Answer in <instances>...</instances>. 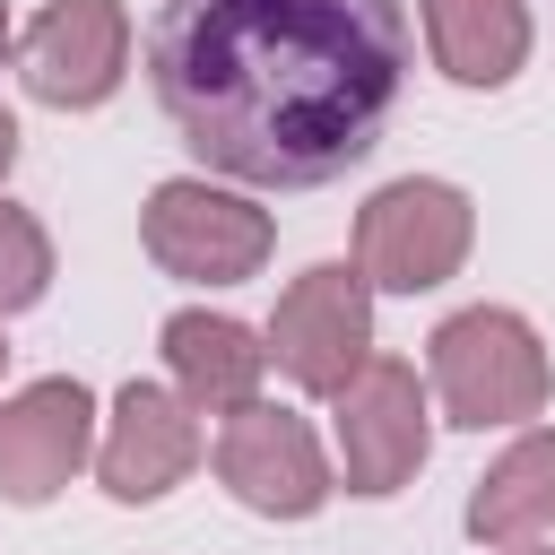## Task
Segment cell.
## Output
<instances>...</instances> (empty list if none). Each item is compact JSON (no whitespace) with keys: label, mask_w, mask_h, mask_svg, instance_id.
<instances>
[{"label":"cell","mask_w":555,"mask_h":555,"mask_svg":"<svg viewBox=\"0 0 555 555\" xmlns=\"http://www.w3.org/2000/svg\"><path fill=\"white\" fill-rule=\"evenodd\" d=\"M147 87L182 147L243 191L364 165L408 87L399 0H156Z\"/></svg>","instance_id":"obj_1"},{"label":"cell","mask_w":555,"mask_h":555,"mask_svg":"<svg viewBox=\"0 0 555 555\" xmlns=\"http://www.w3.org/2000/svg\"><path fill=\"white\" fill-rule=\"evenodd\" d=\"M425 399H434L451 425H468V434L546 416L555 364H546L538 321L512 312V304H468V312H451V321L425 338Z\"/></svg>","instance_id":"obj_2"},{"label":"cell","mask_w":555,"mask_h":555,"mask_svg":"<svg viewBox=\"0 0 555 555\" xmlns=\"http://www.w3.org/2000/svg\"><path fill=\"white\" fill-rule=\"evenodd\" d=\"M139 251L182 278V286H243L269 269L278 251V217L234 191V182H208V173H165L139 208Z\"/></svg>","instance_id":"obj_3"},{"label":"cell","mask_w":555,"mask_h":555,"mask_svg":"<svg viewBox=\"0 0 555 555\" xmlns=\"http://www.w3.org/2000/svg\"><path fill=\"white\" fill-rule=\"evenodd\" d=\"M477 243V199L442 173H399L356 208V278L373 295H434Z\"/></svg>","instance_id":"obj_4"},{"label":"cell","mask_w":555,"mask_h":555,"mask_svg":"<svg viewBox=\"0 0 555 555\" xmlns=\"http://www.w3.org/2000/svg\"><path fill=\"white\" fill-rule=\"evenodd\" d=\"M260 347L304 399H338L373 364V286L356 278V260H312L304 278H286Z\"/></svg>","instance_id":"obj_5"},{"label":"cell","mask_w":555,"mask_h":555,"mask_svg":"<svg viewBox=\"0 0 555 555\" xmlns=\"http://www.w3.org/2000/svg\"><path fill=\"white\" fill-rule=\"evenodd\" d=\"M330 442H338V486L347 494H364V503L399 494L434 451V399H425L416 364L373 347V364L330 399Z\"/></svg>","instance_id":"obj_6"},{"label":"cell","mask_w":555,"mask_h":555,"mask_svg":"<svg viewBox=\"0 0 555 555\" xmlns=\"http://www.w3.org/2000/svg\"><path fill=\"white\" fill-rule=\"evenodd\" d=\"M208 460H217V486L260 520H312L338 494V468H330L312 416L286 408V399H251V408L217 416Z\"/></svg>","instance_id":"obj_7"},{"label":"cell","mask_w":555,"mask_h":555,"mask_svg":"<svg viewBox=\"0 0 555 555\" xmlns=\"http://www.w3.org/2000/svg\"><path fill=\"white\" fill-rule=\"evenodd\" d=\"M17 78L52 113H95L130 78V9L121 0H43L17 35Z\"/></svg>","instance_id":"obj_8"},{"label":"cell","mask_w":555,"mask_h":555,"mask_svg":"<svg viewBox=\"0 0 555 555\" xmlns=\"http://www.w3.org/2000/svg\"><path fill=\"white\" fill-rule=\"evenodd\" d=\"M199 451H208V434L173 382H121L95 425V486L113 503H165L199 468Z\"/></svg>","instance_id":"obj_9"},{"label":"cell","mask_w":555,"mask_h":555,"mask_svg":"<svg viewBox=\"0 0 555 555\" xmlns=\"http://www.w3.org/2000/svg\"><path fill=\"white\" fill-rule=\"evenodd\" d=\"M95 390L78 373H43L0 399V503L35 512L95 460Z\"/></svg>","instance_id":"obj_10"},{"label":"cell","mask_w":555,"mask_h":555,"mask_svg":"<svg viewBox=\"0 0 555 555\" xmlns=\"http://www.w3.org/2000/svg\"><path fill=\"white\" fill-rule=\"evenodd\" d=\"M156 347H165V382L191 399V416H234V408H251L260 382H269L260 330H243L234 312H208V304L165 312Z\"/></svg>","instance_id":"obj_11"},{"label":"cell","mask_w":555,"mask_h":555,"mask_svg":"<svg viewBox=\"0 0 555 555\" xmlns=\"http://www.w3.org/2000/svg\"><path fill=\"white\" fill-rule=\"evenodd\" d=\"M460 529L477 546H529L538 529H555V425H520L503 442V460L468 486Z\"/></svg>","instance_id":"obj_12"},{"label":"cell","mask_w":555,"mask_h":555,"mask_svg":"<svg viewBox=\"0 0 555 555\" xmlns=\"http://www.w3.org/2000/svg\"><path fill=\"white\" fill-rule=\"evenodd\" d=\"M425 52L451 87H512L529 69V9L520 0H425Z\"/></svg>","instance_id":"obj_13"},{"label":"cell","mask_w":555,"mask_h":555,"mask_svg":"<svg viewBox=\"0 0 555 555\" xmlns=\"http://www.w3.org/2000/svg\"><path fill=\"white\" fill-rule=\"evenodd\" d=\"M43 286H52V234H43L35 208H17L0 191V321L26 312V304H43Z\"/></svg>","instance_id":"obj_14"},{"label":"cell","mask_w":555,"mask_h":555,"mask_svg":"<svg viewBox=\"0 0 555 555\" xmlns=\"http://www.w3.org/2000/svg\"><path fill=\"white\" fill-rule=\"evenodd\" d=\"M9 165H17V113L0 104V182H9Z\"/></svg>","instance_id":"obj_15"},{"label":"cell","mask_w":555,"mask_h":555,"mask_svg":"<svg viewBox=\"0 0 555 555\" xmlns=\"http://www.w3.org/2000/svg\"><path fill=\"white\" fill-rule=\"evenodd\" d=\"M17 52V26H9V0H0V61Z\"/></svg>","instance_id":"obj_16"},{"label":"cell","mask_w":555,"mask_h":555,"mask_svg":"<svg viewBox=\"0 0 555 555\" xmlns=\"http://www.w3.org/2000/svg\"><path fill=\"white\" fill-rule=\"evenodd\" d=\"M0 373H9V330H0Z\"/></svg>","instance_id":"obj_17"},{"label":"cell","mask_w":555,"mask_h":555,"mask_svg":"<svg viewBox=\"0 0 555 555\" xmlns=\"http://www.w3.org/2000/svg\"><path fill=\"white\" fill-rule=\"evenodd\" d=\"M520 555H546V546H520Z\"/></svg>","instance_id":"obj_18"}]
</instances>
